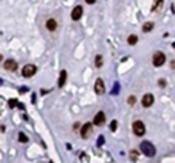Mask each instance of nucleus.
<instances>
[{
    "label": "nucleus",
    "mask_w": 175,
    "mask_h": 163,
    "mask_svg": "<svg viewBox=\"0 0 175 163\" xmlns=\"http://www.w3.org/2000/svg\"><path fill=\"white\" fill-rule=\"evenodd\" d=\"M165 54L162 53V51H156L155 54H153V66L155 67H160L163 63H165Z\"/></svg>",
    "instance_id": "2"
},
{
    "label": "nucleus",
    "mask_w": 175,
    "mask_h": 163,
    "mask_svg": "<svg viewBox=\"0 0 175 163\" xmlns=\"http://www.w3.org/2000/svg\"><path fill=\"white\" fill-rule=\"evenodd\" d=\"M3 67H5L6 70H9V71H15V70H18V63H16L13 58H9V60L5 61Z\"/></svg>",
    "instance_id": "6"
},
{
    "label": "nucleus",
    "mask_w": 175,
    "mask_h": 163,
    "mask_svg": "<svg viewBox=\"0 0 175 163\" xmlns=\"http://www.w3.org/2000/svg\"><path fill=\"white\" fill-rule=\"evenodd\" d=\"M153 29V22H147L143 25V32H150Z\"/></svg>",
    "instance_id": "14"
},
{
    "label": "nucleus",
    "mask_w": 175,
    "mask_h": 163,
    "mask_svg": "<svg viewBox=\"0 0 175 163\" xmlns=\"http://www.w3.org/2000/svg\"><path fill=\"white\" fill-rule=\"evenodd\" d=\"M95 58H97V60H95V66H97V67H101V66H102V57H101V55H97Z\"/></svg>",
    "instance_id": "16"
},
{
    "label": "nucleus",
    "mask_w": 175,
    "mask_h": 163,
    "mask_svg": "<svg viewBox=\"0 0 175 163\" xmlns=\"http://www.w3.org/2000/svg\"><path fill=\"white\" fill-rule=\"evenodd\" d=\"M153 95L152 93H146L143 98H142V105L144 106V108H149V106H152L153 105Z\"/></svg>",
    "instance_id": "7"
},
{
    "label": "nucleus",
    "mask_w": 175,
    "mask_h": 163,
    "mask_svg": "<svg viewBox=\"0 0 175 163\" xmlns=\"http://www.w3.org/2000/svg\"><path fill=\"white\" fill-rule=\"evenodd\" d=\"M66 79H67V73H66V70H61V71H60V77H58V87H63V86H64Z\"/></svg>",
    "instance_id": "11"
},
{
    "label": "nucleus",
    "mask_w": 175,
    "mask_h": 163,
    "mask_svg": "<svg viewBox=\"0 0 175 163\" xmlns=\"http://www.w3.org/2000/svg\"><path fill=\"white\" fill-rule=\"evenodd\" d=\"M95 93L97 95H104L105 93V85H104V82L101 79H98L95 82Z\"/></svg>",
    "instance_id": "8"
},
{
    "label": "nucleus",
    "mask_w": 175,
    "mask_h": 163,
    "mask_svg": "<svg viewBox=\"0 0 175 163\" xmlns=\"http://www.w3.org/2000/svg\"><path fill=\"white\" fill-rule=\"evenodd\" d=\"M104 122H105V114H104L102 111H99V112H97V115L94 117V124L99 127V125H102Z\"/></svg>",
    "instance_id": "9"
},
{
    "label": "nucleus",
    "mask_w": 175,
    "mask_h": 163,
    "mask_svg": "<svg viewBox=\"0 0 175 163\" xmlns=\"http://www.w3.org/2000/svg\"><path fill=\"white\" fill-rule=\"evenodd\" d=\"M56 28H57L56 19H48V21H47V29H48V31H56Z\"/></svg>",
    "instance_id": "13"
},
{
    "label": "nucleus",
    "mask_w": 175,
    "mask_h": 163,
    "mask_svg": "<svg viewBox=\"0 0 175 163\" xmlns=\"http://www.w3.org/2000/svg\"><path fill=\"white\" fill-rule=\"evenodd\" d=\"M80 159H82V160H85V162H86V160H89V159H88V156H85V154H82V156H80Z\"/></svg>",
    "instance_id": "23"
},
{
    "label": "nucleus",
    "mask_w": 175,
    "mask_h": 163,
    "mask_svg": "<svg viewBox=\"0 0 175 163\" xmlns=\"http://www.w3.org/2000/svg\"><path fill=\"white\" fill-rule=\"evenodd\" d=\"M85 2H86V3H89V5H94L97 0H85Z\"/></svg>",
    "instance_id": "21"
},
{
    "label": "nucleus",
    "mask_w": 175,
    "mask_h": 163,
    "mask_svg": "<svg viewBox=\"0 0 175 163\" xmlns=\"http://www.w3.org/2000/svg\"><path fill=\"white\" fill-rule=\"evenodd\" d=\"M104 143V137H99V140H98V146H101Z\"/></svg>",
    "instance_id": "22"
},
{
    "label": "nucleus",
    "mask_w": 175,
    "mask_h": 163,
    "mask_svg": "<svg viewBox=\"0 0 175 163\" xmlns=\"http://www.w3.org/2000/svg\"><path fill=\"white\" fill-rule=\"evenodd\" d=\"M159 85L163 87V86H165V80H163V79H160V80H159Z\"/></svg>",
    "instance_id": "24"
},
{
    "label": "nucleus",
    "mask_w": 175,
    "mask_h": 163,
    "mask_svg": "<svg viewBox=\"0 0 175 163\" xmlns=\"http://www.w3.org/2000/svg\"><path fill=\"white\" fill-rule=\"evenodd\" d=\"M133 131H134V134H136L137 137H142V135L146 132V127H144V124H143L142 121H136V122L133 124Z\"/></svg>",
    "instance_id": "3"
},
{
    "label": "nucleus",
    "mask_w": 175,
    "mask_h": 163,
    "mask_svg": "<svg viewBox=\"0 0 175 163\" xmlns=\"http://www.w3.org/2000/svg\"><path fill=\"white\" fill-rule=\"evenodd\" d=\"M35 73H37V67H35L34 64H26V66L22 69V76H24V77H32Z\"/></svg>",
    "instance_id": "4"
},
{
    "label": "nucleus",
    "mask_w": 175,
    "mask_h": 163,
    "mask_svg": "<svg viewBox=\"0 0 175 163\" xmlns=\"http://www.w3.org/2000/svg\"><path fill=\"white\" fill-rule=\"evenodd\" d=\"M16 105H19L16 99H10V101H9V106H10V108H15Z\"/></svg>",
    "instance_id": "18"
},
{
    "label": "nucleus",
    "mask_w": 175,
    "mask_h": 163,
    "mask_svg": "<svg viewBox=\"0 0 175 163\" xmlns=\"http://www.w3.org/2000/svg\"><path fill=\"white\" fill-rule=\"evenodd\" d=\"M92 134V124L91 122H86V124H83V127L80 128V135H82V138H88Z\"/></svg>",
    "instance_id": "5"
},
{
    "label": "nucleus",
    "mask_w": 175,
    "mask_h": 163,
    "mask_svg": "<svg viewBox=\"0 0 175 163\" xmlns=\"http://www.w3.org/2000/svg\"><path fill=\"white\" fill-rule=\"evenodd\" d=\"M82 13H83V8H82V6H76V8L72 10V19H73V21H79L80 16H82Z\"/></svg>",
    "instance_id": "10"
},
{
    "label": "nucleus",
    "mask_w": 175,
    "mask_h": 163,
    "mask_svg": "<svg viewBox=\"0 0 175 163\" xmlns=\"http://www.w3.org/2000/svg\"><path fill=\"white\" fill-rule=\"evenodd\" d=\"M117 125H118V124H117V121H112V122L110 124V128H111V131H115V130H117Z\"/></svg>",
    "instance_id": "19"
},
{
    "label": "nucleus",
    "mask_w": 175,
    "mask_h": 163,
    "mask_svg": "<svg viewBox=\"0 0 175 163\" xmlns=\"http://www.w3.org/2000/svg\"><path fill=\"white\" fill-rule=\"evenodd\" d=\"M127 42H128L130 45H134V44L137 42V37H136V35H130V37L127 38Z\"/></svg>",
    "instance_id": "15"
},
{
    "label": "nucleus",
    "mask_w": 175,
    "mask_h": 163,
    "mask_svg": "<svg viewBox=\"0 0 175 163\" xmlns=\"http://www.w3.org/2000/svg\"><path fill=\"white\" fill-rule=\"evenodd\" d=\"M19 141H21V143H26V141H28V137H26L24 132H19Z\"/></svg>",
    "instance_id": "17"
},
{
    "label": "nucleus",
    "mask_w": 175,
    "mask_h": 163,
    "mask_svg": "<svg viewBox=\"0 0 175 163\" xmlns=\"http://www.w3.org/2000/svg\"><path fill=\"white\" fill-rule=\"evenodd\" d=\"M140 150L143 151V154H146V156H149V157H153L155 153H156L155 146H153L152 143H149V141H143V143L140 144Z\"/></svg>",
    "instance_id": "1"
},
{
    "label": "nucleus",
    "mask_w": 175,
    "mask_h": 163,
    "mask_svg": "<svg viewBox=\"0 0 175 163\" xmlns=\"http://www.w3.org/2000/svg\"><path fill=\"white\" fill-rule=\"evenodd\" d=\"M163 5V0H153V5H152V12H158L162 9Z\"/></svg>",
    "instance_id": "12"
},
{
    "label": "nucleus",
    "mask_w": 175,
    "mask_h": 163,
    "mask_svg": "<svg viewBox=\"0 0 175 163\" xmlns=\"http://www.w3.org/2000/svg\"><path fill=\"white\" fill-rule=\"evenodd\" d=\"M128 103H130V105L136 103V98H134V96H130V98H128Z\"/></svg>",
    "instance_id": "20"
},
{
    "label": "nucleus",
    "mask_w": 175,
    "mask_h": 163,
    "mask_svg": "<svg viewBox=\"0 0 175 163\" xmlns=\"http://www.w3.org/2000/svg\"><path fill=\"white\" fill-rule=\"evenodd\" d=\"M172 47H174V48H175V42H174V44H172Z\"/></svg>",
    "instance_id": "25"
}]
</instances>
